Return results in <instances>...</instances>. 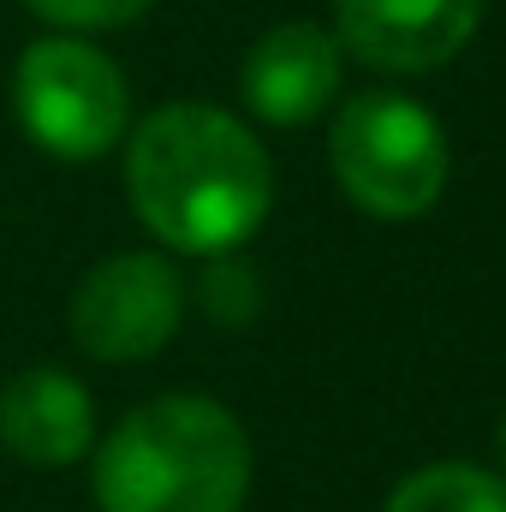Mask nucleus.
I'll use <instances>...</instances> for the list:
<instances>
[{"label":"nucleus","mask_w":506,"mask_h":512,"mask_svg":"<svg viewBox=\"0 0 506 512\" xmlns=\"http://www.w3.org/2000/svg\"><path fill=\"white\" fill-rule=\"evenodd\" d=\"M126 191L137 221L161 245L227 256L268 221L274 167L233 114L209 102H173L131 131Z\"/></svg>","instance_id":"obj_1"},{"label":"nucleus","mask_w":506,"mask_h":512,"mask_svg":"<svg viewBox=\"0 0 506 512\" xmlns=\"http://www.w3.org/2000/svg\"><path fill=\"white\" fill-rule=\"evenodd\" d=\"M245 495L251 435L203 393L137 405L96 453L102 512H239Z\"/></svg>","instance_id":"obj_2"},{"label":"nucleus","mask_w":506,"mask_h":512,"mask_svg":"<svg viewBox=\"0 0 506 512\" xmlns=\"http://www.w3.org/2000/svg\"><path fill=\"white\" fill-rule=\"evenodd\" d=\"M328 161H334L340 191L364 215L417 221L423 209H435V197L447 185V131L423 102L370 90L340 108L334 137H328Z\"/></svg>","instance_id":"obj_3"},{"label":"nucleus","mask_w":506,"mask_h":512,"mask_svg":"<svg viewBox=\"0 0 506 512\" xmlns=\"http://www.w3.org/2000/svg\"><path fill=\"white\" fill-rule=\"evenodd\" d=\"M12 108H18V126L48 155L96 161L126 137L131 90L102 48H90L78 36H42L18 54Z\"/></svg>","instance_id":"obj_4"},{"label":"nucleus","mask_w":506,"mask_h":512,"mask_svg":"<svg viewBox=\"0 0 506 512\" xmlns=\"http://www.w3.org/2000/svg\"><path fill=\"white\" fill-rule=\"evenodd\" d=\"M179 322H185V280L167 256H108L72 292V340L102 364L155 358L179 334Z\"/></svg>","instance_id":"obj_5"},{"label":"nucleus","mask_w":506,"mask_h":512,"mask_svg":"<svg viewBox=\"0 0 506 512\" xmlns=\"http://www.w3.org/2000/svg\"><path fill=\"white\" fill-rule=\"evenodd\" d=\"M489 0H334L340 42L376 72H435L483 24Z\"/></svg>","instance_id":"obj_6"},{"label":"nucleus","mask_w":506,"mask_h":512,"mask_svg":"<svg viewBox=\"0 0 506 512\" xmlns=\"http://www.w3.org/2000/svg\"><path fill=\"white\" fill-rule=\"evenodd\" d=\"M245 102L268 126H310L340 90V42L322 24H274L245 54Z\"/></svg>","instance_id":"obj_7"},{"label":"nucleus","mask_w":506,"mask_h":512,"mask_svg":"<svg viewBox=\"0 0 506 512\" xmlns=\"http://www.w3.org/2000/svg\"><path fill=\"white\" fill-rule=\"evenodd\" d=\"M0 441L12 459L60 471L72 459L90 453L96 441V399L90 387L54 364L18 370L12 382L0 387Z\"/></svg>","instance_id":"obj_8"},{"label":"nucleus","mask_w":506,"mask_h":512,"mask_svg":"<svg viewBox=\"0 0 506 512\" xmlns=\"http://www.w3.org/2000/svg\"><path fill=\"white\" fill-rule=\"evenodd\" d=\"M381 512H506V477L477 471L465 459H441L411 471Z\"/></svg>","instance_id":"obj_9"},{"label":"nucleus","mask_w":506,"mask_h":512,"mask_svg":"<svg viewBox=\"0 0 506 512\" xmlns=\"http://www.w3.org/2000/svg\"><path fill=\"white\" fill-rule=\"evenodd\" d=\"M36 18H48V24H60V30H120L131 18H143V6L149 0H24Z\"/></svg>","instance_id":"obj_10"},{"label":"nucleus","mask_w":506,"mask_h":512,"mask_svg":"<svg viewBox=\"0 0 506 512\" xmlns=\"http://www.w3.org/2000/svg\"><path fill=\"white\" fill-rule=\"evenodd\" d=\"M501 465H506V417H501Z\"/></svg>","instance_id":"obj_11"}]
</instances>
